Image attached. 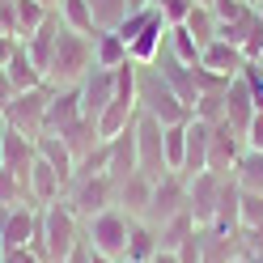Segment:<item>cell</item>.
Wrapping results in <instances>:
<instances>
[{
  "instance_id": "1",
  "label": "cell",
  "mask_w": 263,
  "mask_h": 263,
  "mask_svg": "<svg viewBox=\"0 0 263 263\" xmlns=\"http://www.w3.org/2000/svg\"><path fill=\"white\" fill-rule=\"evenodd\" d=\"M81 238H85V221H81L64 200L39 208V234H34L30 246L39 251L43 263H64L81 246Z\"/></svg>"
},
{
  "instance_id": "2",
  "label": "cell",
  "mask_w": 263,
  "mask_h": 263,
  "mask_svg": "<svg viewBox=\"0 0 263 263\" xmlns=\"http://www.w3.org/2000/svg\"><path fill=\"white\" fill-rule=\"evenodd\" d=\"M136 110L149 115V119H157L161 127L191 119V106L170 89V81L161 77L153 64H136Z\"/></svg>"
},
{
  "instance_id": "3",
  "label": "cell",
  "mask_w": 263,
  "mask_h": 263,
  "mask_svg": "<svg viewBox=\"0 0 263 263\" xmlns=\"http://www.w3.org/2000/svg\"><path fill=\"white\" fill-rule=\"evenodd\" d=\"M89 68H93V39H85V34H77V30L64 26L55 51H51V64H47V85L51 89L81 85Z\"/></svg>"
},
{
  "instance_id": "4",
  "label": "cell",
  "mask_w": 263,
  "mask_h": 263,
  "mask_svg": "<svg viewBox=\"0 0 263 263\" xmlns=\"http://www.w3.org/2000/svg\"><path fill=\"white\" fill-rule=\"evenodd\" d=\"M123 43H127V55L132 64H153L157 51L166 47V34H170V22H166V13H161L157 5L153 9H140V13H127L123 26L115 30Z\"/></svg>"
},
{
  "instance_id": "5",
  "label": "cell",
  "mask_w": 263,
  "mask_h": 263,
  "mask_svg": "<svg viewBox=\"0 0 263 263\" xmlns=\"http://www.w3.org/2000/svg\"><path fill=\"white\" fill-rule=\"evenodd\" d=\"M115 178L106 174V170H81L77 166V174H72V183L64 187V204H68L81 221H89L93 212H102V208H110L115 204Z\"/></svg>"
},
{
  "instance_id": "6",
  "label": "cell",
  "mask_w": 263,
  "mask_h": 263,
  "mask_svg": "<svg viewBox=\"0 0 263 263\" xmlns=\"http://www.w3.org/2000/svg\"><path fill=\"white\" fill-rule=\"evenodd\" d=\"M127 229H132V217H127L119 204H110V208L93 212V217L85 221V242H89V251H102V255L123 259V251H127Z\"/></svg>"
},
{
  "instance_id": "7",
  "label": "cell",
  "mask_w": 263,
  "mask_h": 263,
  "mask_svg": "<svg viewBox=\"0 0 263 263\" xmlns=\"http://www.w3.org/2000/svg\"><path fill=\"white\" fill-rule=\"evenodd\" d=\"M47 102H51V85H39V89H26V93H13V102L5 106V123L39 140L43 132H47Z\"/></svg>"
},
{
  "instance_id": "8",
  "label": "cell",
  "mask_w": 263,
  "mask_h": 263,
  "mask_svg": "<svg viewBox=\"0 0 263 263\" xmlns=\"http://www.w3.org/2000/svg\"><path fill=\"white\" fill-rule=\"evenodd\" d=\"M136 166L149 178L170 174V166H166V127L157 119H149V115H136Z\"/></svg>"
},
{
  "instance_id": "9",
  "label": "cell",
  "mask_w": 263,
  "mask_h": 263,
  "mask_svg": "<svg viewBox=\"0 0 263 263\" xmlns=\"http://www.w3.org/2000/svg\"><path fill=\"white\" fill-rule=\"evenodd\" d=\"M246 153V136L234 123H212V136H208V170L212 174H234L238 157Z\"/></svg>"
},
{
  "instance_id": "10",
  "label": "cell",
  "mask_w": 263,
  "mask_h": 263,
  "mask_svg": "<svg viewBox=\"0 0 263 263\" xmlns=\"http://www.w3.org/2000/svg\"><path fill=\"white\" fill-rule=\"evenodd\" d=\"M178 212H187V178L178 170H170V174H161L153 183V200H149V217L144 221L161 225V221L178 217Z\"/></svg>"
},
{
  "instance_id": "11",
  "label": "cell",
  "mask_w": 263,
  "mask_h": 263,
  "mask_svg": "<svg viewBox=\"0 0 263 263\" xmlns=\"http://www.w3.org/2000/svg\"><path fill=\"white\" fill-rule=\"evenodd\" d=\"M221 183H225V174H195L187 178V212L195 217V225H212V217H217V200H221Z\"/></svg>"
},
{
  "instance_id": "12",
  "label": "cell",
  "mask_w": 263,
  "mask_h": 263,
  "mask_svg": "<svg viewBox=\"0 0 263 263\" xmlns=\"http://www.w3.org/2000/svg\"><path fill=\"white\" fill-rule=\"evenodd\" d=\"M77 89H81V110H85V119L98 123V115H102V110L110 106V98H115V72H110V68H98V64H93Z\"/></svg>"
},
{
  "instance_id": "13",
  "label": "cell",
  "mask_w": 263,
  "mask_h": 263,
  "mask_svg": "<svg viewBox=\"0 0 263 263\" xmlns=\"http://www.w3.org/2000/svg\"><path fill=\"white\" fill-rule=\"evenodd\" d=\"M208 136H212V123L204 119H187V136H183V178H195V174H204L208 170Z\"/></svg>"
},
{
  "instance_id": "14",
  "label": "cell",
  "mask_w": 263,
  "mask_h": 263,
  "mask_svg": "<svg viewBox=\"0 0 263 263\" xmlns=\"http://www.w3.org/2000/svg\"><path fill=\"white\" fill-rule=\"evenodd\" d=\"M246 255V242H242V229L238 234H225V229H200V263H234Z\"/></svg>"
},
{
  "instance_id": "15",
  "label": "cell",
  "mask_w": 263,
  "mask_h": 263,
  "mask_svg": "<svg viewBox=\"0 0 263 263\" xmlns=\"http://www.w3.org/2000/svg\"><path fill=\"white\" fill-rule=\"evenodd\" d=\"M153 183H157V178H149L144 170L127 174L119 183V191H115V204H119L132 221H144V217H149V200H153Z\"/></svg>"
},
{
  "instance_id": "16",
  "label": "cell",
  "mask_w": 263,
  "mask_h": 263,
  "mask_svg": "<svg viewBox=\"0 0 263 263\" xmlns=\"http://www.w3.org/2000/svg\"><path fill=\"white\" fill-rule=\"evenodd\" d=\"M200 68L212 72V77H221V81H234L246 68V55H242V47L225 43V39H212L204 51H200Z\"/></svg>"
},
{
  "instance_id": "17",
  "label": "cell",
  "mask_w": 263,
  "mask_h": 263,
  "mask_svg": "<svg viewBox=\"0 0 263 263\" xmlns=\"http://www.w3.org/2000/svg\"><path fill=\"white\" fill-rule=\"evenodd\" d=\"M34 157H39L34 136H26V132H17V127H5V161H0V166L13 170L26 187H30V166H34ZM30 204H34V200H30Z\"/></svg>"
},
{
  "instance_id": "18",
  "label": "cell",
  "mask_w": 263,
  "mask_h": 263,
  "mask_svg": "<svg viewBox=\"0 0 263 263\" xmlns=\"http://www.w3.org/2000/svg\"><path fill=\"white\" fill-rule=\"evenodd\" d=\"M106 149H110V157H106V174L115 178V187H119L127 174H136V170H140V166H136V123L123 127L119 136H110V140H106Z\"/></svg>"
},
{
  "instance_id": "19",
  "label": "cell",
  "mask_w": 263,
  "mask_h": 263,
  "mask_svg": "<svg viewBox=\"0 0 263 263\" xmlns=\"http://www.w3.org/2000/svg\"><path fill=\"white\" fill-rule=\"evenodd\" d=\"M77 119H85V110H81V89L68 85V89H51V102H47V132H60L72 127Z\"/></svg>"
},
{
  "instance_id": "20",
  "label": "cell",
  "mask_w": 263,
  "mask_h": 263,
  "mask_svg": "<svg viewBox=\"0 0 263 263\" xmlns=\"http://www.w3.org/2000/svg\"><path fill=\"white\" fill-rule=\"evenodd\" d=\"M64 187L68 183H64L43 157H34V166H30V200H34V208H47V204L64 200Z\"/></svg>"
},
{
  "instance_id": "21",
  "label": "cell",
  "mask_w": 263,
  "mask_h": 263,
  "mask_svg": "<svg viewBox=\"0 0 263 263\" xmlns=\"http://www.w3.org/2000/svg\"><path fill=\"white\" fill-rule=\"evenodd\" d=\"M255 98H251V89H246V81L242 77H234L229 81V89H225V123H234L242 136H246V123L255 119Z\"/></svg>"
},
{
  "instance_id": "22",
  "label": "cell",
  "mask_w": 263,
  "mask_h": 263,
  "mask_svg": "<svg viewBox=\"0 0 263 263\" xmlns=\"http://www.w3.org/2000/svg\"><path fill=\"white\" fill-rule=\"evenodd\" d=\"M39 144V157L51 166L64 183H72V174H77V157H72V149L64 144V136H55V132H43V136L34 140Z\"/></svg>"
},
{
  "instance_id": "23",
  "label": "cell",
  "mask_w": 263,
  "mask_h": 263,
  "mask_svg": "<svg viewBox=\"0 0 263 263\" xmlns=\"http://www.w3.org/2000/svg\"><path fill=\"white\" fill-rule=\"evenodd\" d=\"M39 234V208L34 204H17L9 208V225H5V246H30ZM0 246V251H5Z\"/></svg>"
},
{
  "instance_id": "24",
  "label": "cell",
  "mask_w": 263,
  "mask_h": 263,
  "mask_svg": "<svg viewBox=\"0 0 263 263\" xmlns=\"http://www.w3.org/2000/svg\"><path fill=\"white\" fill-rule=\"evenodd\" d=\"M93 64L98 68H123V64H132V55H127V43L115 34V30H98L93 34Z\"/></svg>"
},
{
  "instance_id": "25",
  "label": "cell",
  "mask_w": 263,
  "mask_h": 263,
  "mask_svg": "<svg viewBox=\"0 0 263 263\" xmlns=\"http://www.w3.org/2000/svg\"><path fill=\"white\" fill-rule=\"evenodd\" d=\"M157 251H161V246H157V225H153V221H132L123 259H132V263H149Z\"/></svg>"
},
{
  "instance_id": "26",
  "label": "cell",
  "mask_w": 263,
  "mask_h": 263,
  "mask_svg": "<svg viewBox=\"0 0 263 263\" xmlns=\"http://www.w3.org/2000/svg\"><path fill=\"white\" fill-rule=\"evenodd\" d=\"M5 72H9V81H13V89H17V93H26V89H39V85H47L43 68H39L34 60H30V51H26V47H17V51H13V60L5 64Z\"/></svg>"
},
{
  "instance_id": "27",
  "label": "cell",
  "mask_w": 263,
  "mask_h": 263,
  "mask_svg": "<svg viewBox=\"0 0 263 263\" xmlns=\"http://www.w3.org/2000/svg\"><path fill=\"white\" fill-rule=\"evenodd\" d=\"M51 13H55V9H47L43 0H13V34L26 43L47 17H51Z\"/></svg>"
},
{
  "instance_id": "28",
  "label": "cell",
  "mask_w": 263,
  "mask_h": 263,
  "mask_svg": "<svg viewBox=\"0 0 263 263\" xmlns=\"http://www.w3.org/2000/svg\"><path fill=\"white\" fill-rule=\"evenodd\" d=\"M60 136H64V144L72 149V157H77V161H85V157L98 149V144H102V132H98V123H93V119H77L72 127H64Z\"/></svg>"
},
{
  "instance_id": "29",
  "label": "cell",
  "mask_w": 263,
  "mask_h": 263,
  "mask_svg": "<svg viewBox=\"0 0 263 263\" xmlns=\"http://www.w3.org/2000/svg\"><path fill=\"white\" fill-rule=\"evenodd\" d=\"M178 26H183L187 34L200 43V51H204L212 39H217V13H212V5H191V9H187V17L178 22Z\"/></svg>"
},
{
  "instance_id": "30",
  "label": "cell",
  "mask_w": 263,
  "mask_h": 263,
  "mask_svg": "<svg viewBox=\"0 0 263 263\" xmlns=\"http://www.w3.org/2000/svg\"><path fill=\"white\" fill-rule=\"evenodd\" d=\"M55 13H60V22L68 26V30H77V34H85V39H93V34H98V22H93L89 0H60Z\"/></svg>"
},
{
  "instance_id": "31",
  "label": "cell",
  "mask_w": 263,
  "mask_h": 263,
  "mask_svg": "<svg viewBox=\"0 0 263 263\" xmlns=\"http://www.w3.org/2000/svg\"><path fill=\"white\" fill-rule=\"evenodd\" d=\"M195 229H200V225H195L191 212H178V217H170V221L157 225V246H161V251H178L183 238H191Z\"/></svg>"
},
{
  "instance_id": "32",
  "label": "cell",
  "mask_w": 263,
  "mask_h": 263,
  "mask_svg": "<svg viewBox=\"0 0 263 263\" xmlns=\"http://www.w3.org/2000/svg\"><path fill=\"white\" fill-rule=\"evenodd\" d=\"M234 183L242 191H263V149H246L234 166Z\"/></svg>"
},
{
  "instance_id": "33",
  "label": "cell",
  "mask_w": 263,
  "mask_h": 263,
  "mask_svg": "<svg viewBox=\"0 0 263 263\" xmlns=\"http://www.w3.org/2000/svg\"><path fill=\"white\" fill-rule=\"evenodd\" d=\"M166 51L174 60H183L187 68H200V43H195L183 26H170V34H166Z\"/></svg>"
},
{
  "instance_id": "34",
  "label": "cell",
  "mask_w": 263,
  "mask_h": 263,
  "mask_svg": "<svg viewBox=\"0 0 263 263\" xmlns=\"http://www.w3.org/2000/svg\"><path fill=\"white\" fill-rule=\"evenodd\" d=\"M89 9H93V22L98 30H119L123 17H127V0H89Z\"/></svg>"
},
{
  "instance_id": "35",
  "label": "cell",
  "mask_w": 263,
  "mask_h": 263,
  "mask_svg": "<svg viewBox=\"0 0 263 263\" xmlns=\"http://www.w3.org/2000/svg\"><path fill=\"white\" fill-rule=\"evenodd\" d=\"M17 204H30V187L13 170L0 166V208H17Z\"/></svg>"
},
{
  "instance_id": "36",
  "label": "cell",
  "mask_w": 263,
  "mask_h": 263,
  "mask_svg": "<svg viewBox=\"0 0 263 263\" xmlns=\"http://www.w3.org/2000/svg\"><path fill=\"white\" fill-rule=\"evenodd\" d=\"M238 221L242 229H255L263 221V191H242V200H238Z\"/></svg>"
},
{
  "instance_id": "37",
  "label": "cell",
  "mask_w": 263,
  "mask_h": 263,
  "mask_svg": "<svg viewBox=\"0 0 263 263\" xmlns=\"http://www.w3.org/2000/svg\"><path fill=\"white\" fill-rule=\"evenodd\" d=\"M183 136H187V123L166 127V166L170 170H183Z\"/></svg>"
},
{
  "instance_id": "38",
  "label": "cell",
  "mask_w": 263,
  "mask_h": 263,
  "mask_svg": "<svg viewBox=\"0 0 263 263\" xmlns=\"http://www.w3.org/2000/svg\"><path fill=\"white\" fill-rule=\"evenodd\" d=\"M153 5H157L161 13H166V22H170V26H178V22L187 17V9L195 5V0H153Z\"/></svg>"
},
{
  "instance_id": "39",
  "label": "cell",
  "mask_w": 263,
  "mask_h": 263,
  "mask_svg": "<svg viewBox=\"0 0 263 263\" xmlns=\"http://www.w3.org/2000/svg\"><path fill=\"white\" fill-rule=\"evenodd\" d=\"M242 55H246V60H259V55H263V17L255 22V30H251V34H246Z\"/></svg>"
},
{
  "instance_id": "40",
  "label": "cell",
  "mask_w": 263,
  "mask_h": 263,
  "mask_svg": "<svg viewBox=\"0 0 263 263\" xmlns=\"http://www.w3.org/2000/svg\"><path fill=\"white\" fill-rule=\"evenodd\" d=\"M0 255H5V263H43L34 246H5Z\"/></svg>"
},
{
  "instance_id": "41",
  "label": "cell",
  "mask_w": 263,
  "mask_h": 263,
  "mask_svg": "<svg viewBox=\"0 0 263 263\" xmlns=\"http://www.w3.org/2000/svg\"><path fill=\"white\" fill-rule=\"evenodd\" d=\"M178 263H200V229H195L191 238H183V246H178Z\"/></svg>"
},
{
  "instance_id": "42",
  "label": "cell",
  "mask_w": 263,
  "mask_h": 263,
  "mask_svg": "<svg viewBox=\"0 0 263 263\" xmlns=\"http://www.w3.org/2000/svg\"><path fill=\"white\" fill-rule=\"evenodd\" d=\"M246 149H263V110H255V119L246 123Z\"/></svg>"
},
{
  "instance_id": "43",
  "label": "cell",
  "mask_w": 263,
  "mask_h": 263,
  "mask_svg": "<svg viewBox=\"0 0 263 263\" xmlns=\"http://www.w3.org/2000/svg\"><path fill=\"white\" fill-rule=\"evenodd\" d=\"M22 47V39H13V34H0V68H5V64L13 60V51H17Z\"/></svg>"
},
{
  "instance_id": "44",
  "label": "cell",
  "mask_w": 263,
  "mask_h": 263,
  "mask_svg": "<svg viewBox=\"0 0 263 263\" xmlns=\"http://www.w3.org/2000/svg\"><path fill=\"white\" fill-rule=\"evenodd\" d=\"M242 242H246V251H263V221L255 229H242Z\"/></svg>"
},
{
  "instance_id": "45",
  "label": "cell",
  "mask_w": 263,
  "mask_h": 263,
  "mask_svg": "<svg viewBox=\"0 0 263 263\" xmlns=\"http://www.w3.org/2000/svg\"><path fill=\"white\" fill-rule=\"evenodd\" d=\"M13 93H17V89H13V81H9V72L0 68V115H5V106L13 102Z\"/></svg>"
},
{
  "instance_id": "46",
  "label": "cell",
  "mask_w": 263,
  "mask_h": 263,
  "mask_svg": "<svg viewBox=\"0 0 263 263\" xmlns=\"http://www.w3.org/2000/svg\"><path fill=\"white\" fill-rule=\"evenodd\" d=\"M64 263H89V242L81 238V246H77V251H72L68 259H64Z\"/></svg>"
},
{
  "instance_id": "47",
  "label": "cell",
  "mask_w": 263,
  "mask_h": 263,
  "mask_svg": "<svg viewBox=\"0 0 263 263\" xmlns=\"http://www.w3.org/2000/svg\"><path fill=\"white\" fill-rule=\"evenodd\" d=\"M89 263H123V259H115V255H102V251H89Z\"/></svg>"
},
{
  "instance_id": "48",
  "label": "cell",
  "mask_w": 263,
  "mask_h": 263,
  "mask_svg": "<svg viewBox=\"0 0 263 263\" xmlns=\"http://www.w3.org/2000/svg\"><path fill=\"white\" fill-rule=\"evenodd\" d=\"M149 263H178V255H174V251H157Z\"/></svg>"
},
{
  "instance_id": "49",
  "label": "cell",
  "mask_w": 263,
  "mask_h": 263,
  "mask_svg": "<svg viewBox=\"0 0 263 263\" xmlns=\"http://www.w3.org/2000/svg\"><path fill=\"white\" fill-rule=\"evenodd\" d=\"M127 9H132V13H140V9H153V0H127Z\"/></svg>"
},
{
  "instance_id": "50",
  "label": "cell",
  "mask_w": 263,
  "mask_h": 263,
  "mask_svg": "<svg viewBox=\"0 0 263 263\" xmlns=\"http://www.w3.org/2000/svg\"><path fill=\"white\" fill-rule=\"evenodd\" d=\"M5 225H9V208H0V246H5Z\"/></svg>"
},
{
  "instance_id": "51",
  "label": "cell",
  "mask_w": 263,
  "mask_h": 263,
  "mask_svg": "<svg viewBox=\"0 0 263 263\" xmlns=\"http://www.w3.org/2000/svg\"><path fill=\"white\" fill-rule=\"evenodd\" d=\"M5 127L9 123H5V115H0V161H5Z\"/></svg>"
},
{
  "instance_id": "52",
  "label": "cell",
  "mask_w": 263,
  "mask_h": 263,
  "mask_svg": "<svg viewBox=\"0 0 263 263\" xmlns=\"http://www.w3.org/2000/svg\"><path fill=\"white\" fill-rule=\"evenodd\" d=\"M246 263H263V251H246Z\"/></svg>"
},
{
  "instance_id": "53",
  "label": "cell",
  "mask_w": 263,
  "mask_h": 263,
  "mask_svg": "<svg viewBox=\"0 0 263 263\" xmlns=\"http://www.w3.org/2000/svg\"><path fill=\"white\" fill-rule=\"evenodd\" d=\"M43 5H47V9H55V5H60V0H43Z\"/></svg>"
},
{
  "instance_id": "54",
  "label": "cell",
  "mask_w": 263,
  "mask_h": 263,
  "mask_svg": "<svg viewBox=\"0 0 263 263\" xmlns=\"http://www.w3.org/2000/svg\"><path fill=\"white\" fill-rule=\"evenodd\" d=\"M255 9H259V17H263V0H259V5H255Z\"/></svg>"
},
{
  "instance_id": "55",
  "label": "cell",
  "mask_w": 263,
  "mask_h": 263,
  "mask_svg": "<svg viewBox=\"0 0 263 263\" xmlns=\"http://www.w3.org/2000/svg\"><path fill=\"white\" fill-rule=\"evenodd\" d=\"M0 34H9V30H5V22H0Z\"/></svg>"
},
{
  "instance_id": "56",
  "label": "cell",
  "mask_w": 263,
  "mask_h": 263,
  "mask_svg": "<svg viewBox=\"0 0 263 263\" xmlns=\"http://www.w3.org/2000/svg\"><path fill=\"white\" fill-rule=\"evenodd\" d=\"M195 5H212V0H195Z\"/></svg>"
},
{
  "instance_id": "57",
  "label": "cell",
  "mask_w": 263,
  "mask_h": 263,
  "mask_svg": "<svg viewBox=\"0 0 263 263\" xmlns=\"http://www.w3.org/2000/svg\"><path fill=\"white\" fill-rule=\"evenodd\" d=\"M234 263H246V255H242V259H234Z\"/></svg>"
},
{
  "instance_id": "58",
  "label": "cell",
  "mask_w": 263,
  "mask_h": 263,
  "mask_svg": "<svg viewBox=\"0 0 263 263\" xmlns=\"http://www.w3.org/2000/svg\"><path fill=\"white\" fill-rule=\"evenodd\" d=\"M255 64H259V68H263V60H255Z\"/></svg>"
},
{
  "instance_id": "59",
  "label": "cell",
  "mask_w": 263,
  "mask_h": 263,
  "mask_svg": "<svg viewBox=\"0 0 263 263\" xmlns=\"http://www.w3.org/2000/svg\"><path fill=\"white\" fill-rule=\"evenodd\" d=\"M0 263H5V255H0Z\"/></svg>"
},
{
  "instance_id": "60",
  "label": "cell",
  "mask_w": 263,
  "mask_h": 263,
  "mask_svg": "<svg viewBox=\"0 0 263 263\" xmlns=\"http://www.w3.org/2000/svg\"><path fill=\"white\" fill-rule=\"evenodd\" d=\"M123 263H132V259H123Z\"/></svg>"
},
{
  "instance_id": "61",
  "label": "cell",
  "mask_w": 263,
  "mask_h": 263,
  "mask_svg": "<svg viewBox=\"0 0 263 263\" xmlns=\"http://www.w3.org/2000/svg\"><path fill=\"white\" fill-rule=\"evenodd\" d=\"M259 60H263V55H259Z\"/></svg>"
}]
</instances>
